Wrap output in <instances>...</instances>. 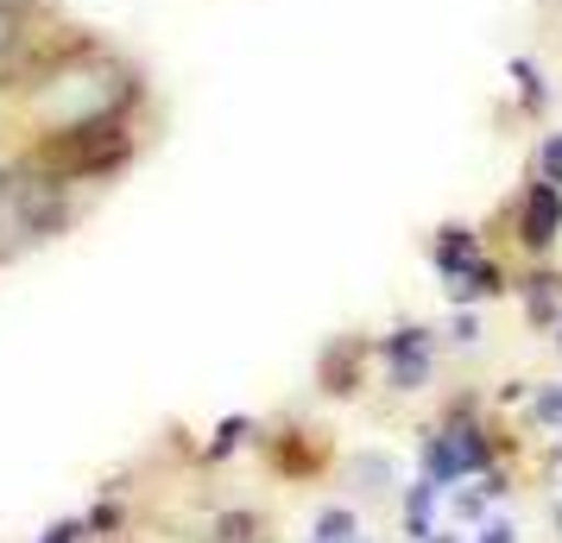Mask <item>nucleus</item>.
Wrapping results in <instances>:
<instances>
[{"instance_id": "f257e3e1", "label": "nucleus", "mask_w": 562, "mask_h": 543, "mask_svg": "<svg viewBox=\"0 0 562 543\" xmlns=\"http://www.w3.org/2000/svg\"><path fill=\"white\" fill-rule=\"evenodd\" d=\"M38 165H45L52 178H64V183L108 178L114 165H127V133H121L114 114H102V121H70V127L38 152Z\"/></svg>"}, {"instance_id": "f03ea898", "label": "nucleus", "mask_w": 562, "mask_h": 543, "mask_svg": "<svg viewBox=\"0 0 562 543\" xmlns=\"http://www.w3.org/2000/svg\"><path fill=\"white\" fill-rule=\"evenodd\" d=\"M486 467H493V437L468 417V405H456L424 437V474H430L436 487H461V480H474Z\"/></svg>"}, {"instance_id": "7ed1b4c3", "label": "nucleus", "mask_w": 562, "mask_h": 543, "mask_svg": "<svg viewBox=\"0 0 562 543\" xmlns=\"http://www.w3.org/2000/svg\"><path fill=\"white\" fill-rule=\"evenodd\" d=\"M385 366H392V392H424L430 386V329H417V323H405V329H392V336L380 341Z\"/></svg>"}, {"instance_id": "20e7f679", "label": "nucleus", "mask_w": 562, "mask_h": 543, "mask_svg": "<svg viewBox=\"0 0 562 543\" xmlns=\"http://www.w3.org/2000/svg\"><path fill=\"white\" fill-rule=\"evenodd\" d=\"M557 228H562V183H531L525 190V208H518V240L531 247V253H543L550 240H557Z\"/></svg>"}, {"instance_id": "39448f33", "label": "nucleus", "mask_w": 562, "mask_h": 543, "mask_svg": "<svg viewBox=\"0 0 562 543\" xmlns=\"http://www.w3.org/2000/svg\"><path fill=\"white\" fill-rule=\"evenodd\" d=\"M38 0H0V70H13L38 45Z\"/></svg>"}, {"instance_id": "423d86ee", "label": "nucleus", "mask_w": 562, "mask_h": 543, "mask_svg": "<svg viewBox=\"0 0 562 543\" xmlns=\"http://www.w3.org/2000/svg\"><path fill=\"white\" fill-rule=\"evenodd\" d=\"M436 480L430 474H417V480H411L405 487V499H398V531H405V543H430L436 531H442V524H436Z\"/></svg>"}, {"instance_id": "0eeeda50", "label": "nucleus", "mask_w": 562, "mask_h": 543, "mask_svg": "<svg viewBox=\"0 0 562 543\" xmlns=\"http://www.w3.org/2000/svg\"><path fill=\"white\" fill-rule=\"evenodd\" d=\"M481 259V247H474V228H436V247H430V265L442 272V285H456L461 272Z\"/></svg>"}, {"instance_id": "6e6552de", "label": "nucleus", "mask_w": 562, "mask_h": 543, "mask_svg": "<svg viewBox=\"0 0 562 543\" xmlns=\"http://www.w3.org/2000/svg\"><path fill=\"white\" fill-rule=\"evenodd\" d=\"M442 291H449V304H481V297H499V291H512V279H506V265L474 259L456 285H442Z\"/></svg>"}, {"instance_id": "1a4fd4ad", "label": "nucleus", "mask_w": 562, "mask_h": 543, "mask_svg": "<svg viewBox=\"0 0 562 543\" xmlns=\"http://www.w3.org/2000/svg\"><path fill=\"white\" fill-rule=\"evenodd\" d=\"M525 316H531V329H557L562 323V279L557 272H537V279H525Z\"/></svg>"}, {"instance_id": "9d476101", "label": "nucleus", "mask_w": 562, "mask_h": 543, "mask_svg": "<svg viewBox=\"0 0 562 543\" xmlns=\"http://www.w3.org/2000/svg\"><path fill=\"white\" fill-rule=\"evenodd\" d=\"M310 543H367L360 538V512L355 506H323L310 524Z\"/></svg>"}, {"instance_id": "9b49d317", "label": "nucleus", "mask_w": 562, "mask_h": 543, "mask_svg": "<svg viewBox=\"0 0 562 543\" xmlns=\"http://www.w3.org/2000/svg\"><path fill=\"white\" fill-rule=\"evenodd\" d=\"M355 380H360V348H341V341H335L329 354H323V392L348 398V392H360Z\"/></svg>"}, {"instance_id": "f8f14e48", "label": "nucleus", "mask_w": 562, "mask_h": 543, "mask_svg": "<svg viewBox=\"0 0 562 543\" xmlns=\"http://www.w3.org/2000/svg\"><path fill=\"white\" fill-rule=\"evenodd\" d=\"M348 487L367 493V499H380L392 487V462L385 455H348Z\"/></svg>"}, {"instance_id": "ddd939ff", "label": "nucleus", "mask_w": 562, "mask_h": 543, "mask_svg": "<svg viewBox=\"0 0 562 543\" xmlns=\"http://www.w3.org/2000/svg\"><path fill=\"white\" fill-rule=\"evenodd\" d=\"M486 512H493V493L474 480V487H449V518L456 524H486Z\"/></svg>"}, {"instance_id": "4468645a", "label": "nucleus", "mask_w": 562, "mask_h": 543, "mask_svg": "<svg viewBox=\"0 0 562 543\" xmlns=\"http://www.w3.org/2000/svg\"><path fill=\"white\" fill-rule=\"evenodd\" d=\"M247 437H254V423H247V417H222V423H215V442L203 449V462H228Z\"/></svg>"}, {"instance_id": "2eb2a0df", "label": "nucleus", "mask_w": 562, "mask_h": 543, "mask_svg": "<svg viewBox=\"0 0 562 543\" xmlns=\"http://www.w3.org/2000/svg\"><path fill=\"white\" fill-rule=\"evenodd\" d=\"M215 543H259V518L254 512H222L215 518Z\"/></svg>"}, {"instance_id": "dca6fc26", "label": "nucleus", "mask_w": 562, "mask_h": 543, "mask_svg": "<svg viewBox=\"0 0 562 543\" xmlns=\"http://www.w3.org/2000/svg\"><path fill=\"white\" fill-rule=\"evenodd\" d=\"M531 417L543 423V430H562V380H557V386H537L531 392Z\"/></svg>"}, {"instance_id": "f3484780", "label": "nucleus", "mask_w": 562, "mask_h": 543, "mask_svg": "<svg viewBox=\"0 0 562 543\" xmlns=\"http://www.w3.org/2000/svg\"><path fill=\"white\" fill-rule=\"evenodd\" d=\"M89 538H114V531H121V524H127V512H121V506H114V499H102V506H89Z\"/></svg>"}, {"instance_id": "a211bd4d", "label": "nucleus", "mask_w": 562, "mask_h": 543, "mask_svg": "<svg viewBox=\"0 0 562 543\" xmlns=\"http://www.w3.org/2000/svg\"><path fill=\"white\" fill-rule=\"evenodd\" d=\"M32 543H89V518H57V524H45Z\"/></svg>"}, {"instance_id": "6ab92c4d", "label": "nucleus", "mask_w": 562, "mask_h": 543, "mask_svg": "<svg viewBox=\"0 0 562 543\" xmlns=\"http://www.w3.org/2000/svg\"><path fill=\"white\" fill-rule=\"evenodd\" d=\"M449 341H456V348H474V341H481V316L468 310V304H461L456 323H449Z\"/></svg>"}, {"instance_id": "aec40b11", "label": "nucleus", "mask_w": 562, "mask_h": 543, "mask_svg": "<svg viewBox=\"0 0 562 543\" xmlns=\"http://www.w3.org/2000/svg\"><path fill=\"white\" fill-rule=\"evenodd\" d=\"M481 543H518V524H512V518H486Z\"/></svg>"}, {"instance_id": "412c9836", "label": "nucleus", "mask_w": 562, "mask_h": 543, "mask_svg": "<svg viewBox=\"0 0 562 543\" xmlns=\"http://www.w3.org/2000/svg\"><path fill=\"white\" fill-rule=\"evenodd\" d=\"M543 178H550V183H562V133L550 139V146H543Z\"/></svg>"}, {"instance_id": "4be33fe9", "label": "nucleus", "mask_w": 562, "mask_h": 543, "mask_svg": "<svg viewBox=\"0 0 562 543\" xmlns=\"http://www.w3.org/2000/svg\"><path fill=\"white\" fill-rule=\"evenodd\" d=\"M557 462H562V455H557Z\"/></svg>"}]
</instances>
